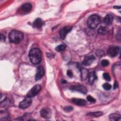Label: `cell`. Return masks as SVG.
I'll list each match as a JSON object with an SVG mask.
<instances>
[{"instance_id":"3","label":"cell","mask_w":121,"mask_h":121,"mask_svg":"<svg viewBox=\"0 0 121 121\" xmlns=\"http://www.w3.org/2000/svg\"><path fill=\"white\" fill-rule=\"evenodd\" d=\"M100 22L99 17L97 15H92L90 16L87 21V25L88 27L91 29L95 28Z\"/></svg>"},{"instance_id":"1","label":"cell","mask_w":121,"mask_h":121,"mask_svg":"<svg viewBox=\"0 0 121 121\" xmlns=\"http://www.w3.org/2000/svg\"><path fill=\"white\" fill-rule=\"evenodd\" d=\"M29 57L32 63L39 64L42 60V52L39 48H33L29 52Z\"/></svg>"},{"instance_id":"19","label":"cell","mask_w":121,"mask_h":121,"mask_svg":"<svg viewBox=\"0 0 121 121\" xmlns=\"http://www.w3.org/2000/svg\"><path fill=\"white\" fill-rule=\"evenodd\" d=\"M97 32H98V33L99 34H101V35H106V34H107L108 33L109 30L106 27L102 26V27H100L98 29Z\"/></svg>"},{"instance_id":"11","label":"cell","mask_w":121,"mask_h":121,"mask_svg":"<svg viewBox=\"0 0 121 121\" xmlns=\"http://www.w3.org/2000/svg\"><path fill=\"white\" fill-rule=\"evenodd\" d=\"M44 74V70L43 68L41 66H38L37 68L36 73L35 75V80L37 81L40 79H41L43 76Z\"/></svg>"},{"instance_id":"14","label":"cell","mask_w":121,"mask_h":121,"mask_svg":"<svg viewBox=\"0 0 121 121\" xmlns=\"http://www.w3.org/2000/svg\"><path fill=\"white\" fill-rule=\"evenodd\" d=\"M72 101L73 103L78 105L84 106L86 104V102L85 100L82 99H79V98H73L72 99Z\"/></svg>"},{"instance_id":"4","label":"cell","mask_w":121,"mask_h":121,"mask_svg":"<svg viewBox=\"0 0 121 121\" xmlns=\"http://www.w3.org/2000/svg\"><path fill=\"white\" fill-rule=\"evenodd\" d=\"M41 89V86L37 84L33 86L32 89L27 93L26 96L29 97H33L36 95L40 91Z\"/></svg>"},{"instance_id":"7","label":"cell","mask_w":121,"mask_h":121,"mask_svg":"<svg viewBox=\"0 0 121 121\" xmlns=\"http://www.w3.org/2000/svg\"><path fill=\"white\" fill-rule=\"evenodd\" d=\"M40 113L41 116L45 119H48L51 118L52 115V112L51 110L47 107L42 109L40 111Z\"/></svg>"},{"instance_id":"17","label":"cell","mask_w":121,"mask_h":121,"mask_svg":"<svg viewBox=\"0 0 121 121\" xmlns=\"http://www.w3.org/2000/svg\"><path fill=\"white\" fill-rule=\"evenodd\" d=\"M81 71V77L83 80H86L88 77V70L84 68H81L80 69Z\"/></svg>"},{"instance_id":"2","label":"cell","mask_w":121,"mask_h":121,"mask_svg":"<svg viewBox=\"0 0 121 121\" xmlns=\"http://www.w3.org/2000/svg\"><path fill=\"white\" fill-rule=\"evenodd\" d=\"M9 37L11 43H18L23 39L24 34L20 31L14 30L10 32Z\"/></svg>"},{"instance_id":"30","label":"cell","mask_w":121,"mask_h":121,"mask_svg":"<svg viewBox=\"0 0 121 121\" xmlns=\"http://www.w3.org/2000/svg\"><path fill=\"white\" fill-rule=\"evenodd\" d=\"M118 87V83L117 81H115L114 85H113V89H115Z\"/></svg>"},{"instance_id":"21","label":"cell","mask_w":121,"mask_h":121,"mask_svg":"<svg viewBox=\"0 0 121 121\" xmlns=\"http://www.w3.org/2000/svg\"><path fill=\"white\" fill-rule=\"evenodd\" d=\"M10 105V101L9 100L6 98L2 102L0 103V106L3 107H8Z\"/></svg>"},{"instance_id":"31","label":"cell","mask_w":121,"mask_h":121,"mask_svg":"<svg viewBox=\"0 0 121 121\" xmlns=\"http://www.w3.org/2000/svg\"><path fill=\"white\" fill-rule=\"evenodd\" d=\"M66 82H67V81L65 79H62L61 80V83L62 84H66Z\"/></svg>"},{"instance_id":"20","label":"cell","mask_w":121,"mask_h":121,"mask_svg":"<svg viewBox=\"0 0 121 121\" xmlns=\"http://www.w3.org/2000/svg\"><path fill=\"white\" fill-rule=\"evenodd\" d=\"M103 115V112H91L88 113L87 115L92 117H98Z\"/></svg>"},{"instance_id":"15","label":"cell","mask_w":121,"mask_h":121,"mask_svg":"<svg viewBox=\"0 0 121 121\" xmlns=\"http://www.w3.org/2000/svg\"><path fill=\"white\" fill-rule=\"evenodd\" d=\"M97 76L95 71L91 72L88 75V81L90 84H93L96 79Z\"/></svg>"},{"instance_id":"32","label":"cell","mask_w":121,"mask_h":121,"mask_svg":"<svg viewBox=\"0 0 121 121\" xmlns=\"http://www.w3.org/2000/svg\"><path fill=\"white\" fill-rule=\"evenodd\" d=\"M114 8H115V9H120L121 7L120 6H114Z\"/></svg>"},{"instance_id":"5","label":"cell","mask_w":121,"mask_h":121,"mask_svg":"<svg viewBox=\"0 0 121 121\" xmlns=\"http://www.w3.org/2000/svg\"><path fill=\"white\" fill-rule=\"evenodd\" d=\"M32 102L31 97L26 96L23 101L20 102L19 104V107L21 109H26L31 105Z\"/></svg>"},{"instance_id":"29","label":"cell","mask_w":121,"mask_h":121,"mask_svg":"<svg viewBox=\"0 0 121 121\" xmlns=\"http://www.w3.org/2000/svg\"><path fill=\"white\" fill-rule=\"evenodd\" d=\"M6 40V37L3 34H0V41L1 42H5Z\"/></svg>"},{"instance_id":"16","label":"cell","mask_w":121,"mask_h":121,"mask_svg":"<svg viewBox=\"0 0 121 121\" xmlns=\"http://www.w3.org/2000/svg\"><path fill=\"white\" fill-rule=\"evenodd\" d=\"M113 21V17L110 14H107L104 18V22L107 25H111Z\"/></svg>"},{"instance_id":"18","label":"cell","mask_w":121,"mask_h":121,"mask_svg":"<svg viewBox=\"0 0 121 121\" xmlns=\"http://www.w3.org/2000/svg\"><path fill=\"white\" fill-rule=\"evenodd\" d=\"M109 118L112 121H118L121 119V115L118 113H112L109 115Z\"/></svg>"},{"instance_id":"10","label":"cell","mask_w":121,"mask_h":121,"mask_svg":"<svg viewBox=\"0 0 121 121\" xmlns=\"http://www.w3.org/2000/svg\"><path fill=\"white\" fill-rule=\"evenodd\" d=\"M70 89L73 90L77 91L78 92H79L82 94H86L87 90L86 88L83 86L82 85H76V86H73L70 87Z\"/></svg>"},{"instance_id":"8","label":"cell","mask_w":121,"mask_h":121,"mask_svg":"<svg viewBox=\"0 0 121 121\" xmlns=\"http://www.w3.org/2000/svg\"><path fill=\"white\" fill-rule=\"evenodd\" d=\"M120 52V48L117 46H111L108 50V53L112 57H113L117 55Z\"/></svg>"},{"instance_id":"23","label":"cell","mask_w":121,"mask_h":121,"mask_svg":"<svg viewBox=\"0 0 121 121\" xmlns=\"http://www.w3.org/2000/svg\"><path fill=\"white\" fill-rule=\"evenodd\" d=\"M103 87L106 90H109L112 87V86L109 83H104L103 85Z\"/></svg>"},{"instance_id":"9","label":"cell","mask_w":121,"mask_h":121,"mask_svg":"<svg viewBox=\"0 0 121 121\" xmlns=\"http://www.w3.org/2000/svg\"><path fill=\"white\" fill-rule=\"evenodd\" d=\"M71 29H72V27H71V26H66L63 27L60 30V33H59L60 37L62 39H65L67 34L68 33H69L71 31Z\"/></svg>"},{"instance_id":"22","label":"cell","mask_w":121,"mask_h":121,"mask_svg":"<svg viewBox=\"0 0 121 121\" xmlns=\"http://www.w3.org/2000/svg\"><path fill=\"white\" fill-rule=\"evenodd\" d=\"M66 46L65 44H61L59 45H58L56 48V50L57 52H62L64 51L66 49Z\"/></svg>"},{"instance_id":"28","label":"cell","mask_w":121,"mask_h":121,"mask_svg":"<svg viewBox=\"0 0 121 121\" xmlns=\"http://www.w3.org/2000/svg\"><path fill=\"white\" fill-rule=\"evenodd\" d=\"M67 75L69 77H72L73 76V73L71 70H68L67 72Z\"/></svg>"},{"instance_id":"13","label":"cell","mask_w":121,"mask_h":121,"mask_svg":"<svg viewBox=\"0 0 121 121\" xmlns=\"http://www.w3.org/2000/svg\"><path fill=\"white\" fill-rule=\"evenodd\" d=\"M43 24V21L40 18H36L33 23V26L34 28H41Z\"/></svg>"},{"instance_id":"12","label":"cell","mask_w":121,"mask_h":121,"mask_svg":"<svg viewBox=\"0 0 121 121\" xmlns=\"http://www.w3.org/2000/svg\"><path fill=\"white\" fill-rule=\"evenodd\" d=\"M95 60V57L93 55H89L86 57L83 60V64L85 66H89Z\"/></svg>"},{"instance_id":"26","label":"cell","mask_w":121,"mask_h":121,"mask_svg":"<svg viewBox=\"0 0 121 121\" xmlns=\"http://www.w3.org/2000/svg\"><path fill=\"white\" fill-rule=\"evenodd\" d=\"M87 100H88V101L91 102V103H95V99L93 98L92 96L91 95H88L86 97Z\"/></svg>"},{"instance_id":"27","label":"cell","mask_w":121,"mask_h":121,"mask_svg":"<svg viewBox=\"0 0 121 121\" xmlns=\"http://www.w3.org/2000/svg\"><path fill=\"white\" fill-rule=\"evenodd\" d=\"M73 109V108L70 106H67L64 108V110L67 112H70V111H72Z\"/></svg>"},{"instance_id":"6","label":"cell","mask_w":121,"mask_h":121,"mask_svg":"<svg viewBox=\"0 0 121 121\" xmlns=\"http://www.w3.org/2000/svg\"><path fill=\"white\" fill-rule=\"evenodd\" d=\"M32 9V5L30 3L23 4L19 8V11L23 14H26L29 12Z\"/></svg>"},{"instance_id":"25","label":"cell","mask_w":121,"mask_h":121,"mask_svg":"<svg viewBox=\"0 0 121 121\" xmlns=\"http://www.w3.org/2000/svg\"><path fill=\"white\" fill-rule=\"evenodd\" d=\"M109 64V61L107 60H103L101 61V65L103 67H106Z\"/></svg>"},{"instance_id":"24","label":"cell","mask_w":121,"mask_h":121,"mask_svg":"<svg viewBox=\"0 0 121 121\" xmlns=\"http://www.w3.org/2000/svg\"><path fill=\"white\" fill-rule=\"evenodd\" d=\"M103 78L104 79H105L107 81H110L111 80V77L109 75V74L107 73H104L103 75Z\"/></svg>"}]
</instances>
